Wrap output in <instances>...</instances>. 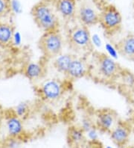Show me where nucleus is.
<instances>
[{"label":"nucleus","mask_w":134,"mask_h":148,"mask_svg":"<svg viewBox=\"0 0 134 148\" xmlns=\"http://www.w3.org/2000/svg\"><path fill=\"white\" fill-rule=\"evenodd\" d=\"M31 14L34 23L44 32L58 31L60 27L59 16L52 4L40 1L33 6Z\"/></svg>","instance_id":"nucleus-1"},{"label":"nucleus","mask_w":134,"mask_h":148,"mask_svg":"<svg viewBox=\"0 0 134 148\" xmlns=\"http://www.w3.org/2000/svg\"><path fill=\"white\" fill-rule=\"evenodd\" d=\"M69 47L77 52L86 53L93 49L91 43V33L88 27L83 25H75L68 32Z\"/></svg>","instance_id":"nucleus-2"},{"label":"nucleus","mask_w":134,"mask_h":148,"mask_svg":"<svg viewBox=\"0 0 134 148\" xmlns=\"http://www.w3.org/2000/svg\"><path fill=\"white\" fill-rule=\"evenodd\" d=\"M99 23L108 34H113L122 28V16L113 4L104 6L100 10Z\"/></svg>","instance_id":"nucleus-3"},{"label":"nucleus","mask_w":134,"mask_h":148,"mask_svg":"<svg viewBox=\"0 0 134 148\" xmlns=\"http://www.w3.org/2000/svg\"><path fill=\"white\" fill-rule=\"evenodd\" d=\"M39 48L48 58H55L62 53L64 40L59 31L44 32L39 40Z\"/></svg>","instance_id":"nucleus-4"},{"label":"nucleus","mask_w":134,"mask_h":148,"mask_svg":"<svg viewBox=\"0 0 134 148\" xmlns=\"http://www.w3.org/2000/svg\"><path fill=\"white\" fill-rule=\"evenodd\" d=\"M95 67L98 75L103 80H113L118 78L122 71L116 60L107 54H98L95 58Z\"/></svg>","instance_id":"nucleus-5"},{"label":"nucleus","mask_w":134,"mask_h":148,"mask_svg":"<svg viewBox=\"0 0 134 148\" xmlns=\"http://www.w3.org/2000/svg\"><path fill=\"white\" fill-rule=\"evenodd\" d=\"M65 91L63 82L56 79H50L43 82L38 88L39 97L47 102H55L62 97Z\"/></svg>","instance_id":"nucleus-6"},{"label":"nucleus","mask_w":134,"mask_h":148,"mask_svg":"<svg viewBox=\"0 0 134 148\" xmlns=\"http://www.w3.org/2000/svg\"><path fill=\"white\" fill-rule=\"evenodd\" d=\"M100 11H98L93 5L88 3H82L78 7L76 18L81 25L91 27L99 23Z\"/></svg>","instance_id":"nucleus-7"},{"label":"nucleus","mask_w":134,"mask_h":148,"mask_svg":"<svg viewBox=\"0 0 134 148\" xmlns=\"http://www.w3.org/2000/svg\"><path fill=\"white\" fill-rule=\"evenodd\" d=\"M118 115L114 110L104 108L98 111L95 124L98 130L104 132H110L117 124Z\"/></svg>","instance_id":"nucleus-8"},{"label":"nucleus","mask_w":134,"mask_h":148,"mask_svg":"<svg viewBox=\"0 0 134 148\" xmlns=\"http://www.w3.org/2000/svg\"><path fill=\"white\" fill-rule=\"evenodd\" d=\"M52 5L58 16H61L63 20L71 21L76 18L77 0H52Z\"/></svg>","instance_id":"nucleus-9"},{"label":"nucleus","mask_w":134,"mask_h":148,"mask_svg":"<svg viewBox=\"0 0 134 148\" xmlns=\"http://www.w3.org/2000/svg\"><path fill=\"white\" fill-rule=\"evenodd\" d=\"M109 133L111 140L115 145L120 147H125L131 138V129L127 123L118 122Z\"/></svg>","instance_id":"nucleus-10"},{"label":"nucleus","mask_w":134,"mask_h":148,"mask_svg":"<svg viewBox=\"0 0 134 148\" xmlns=\"http://www.w3.org/2000/svg\"><path fill=\"white\" fill-rule=\"evenodd\" d=\"M5 125L8 138H20L24 133L23 120L11 111L8 114H5Z\"/></svg>","instance_id":"nucleus-11"},{"label":"nucleus","mask_w":134,"mask_h":148,"mask_svg":"<svg viewBox=\"0 0 134 148\" xmlns=\"http://www.w3.org/2000/svg\"><path fill=\"white\" fill-rule=\"evenodd\" d=\"M89 73V67L86 62L82 58L75 56L66 76L69 79H79L86 76Z\"/></svg>","instance_id":"nucleus-12"},{"label":"nucleus","mask_w":134,"mask_h":148,"mask_svg":"<svg viewBox=\"0 0 134 148\" xmlns=\"http://www.w3.org/2000/svg\"><path fill=\"white\" fill-rule=\"evenodd\" d=\"M24 74L31 81H37L44 76L45 70L44 65L39 62H29L24 67Z\"/></svg>","instance_id":"nucleus-13"},{"label":"nucleus","mask_w":134,"mask_h":148,"mask_svg":"<svg viewBox=\"0 0 134 148\" xmlns=\"http://www.w3.org/2000/svg\"><path fill=\"white\" fill-rule=\"evenodd\" d=\"M75 56L70 53H61L54 58L53 66L57 72L66 75Z\"/></svg>","instance_id":"nucleus-14"},{"label":"nucleus","mask_w":134,"mask_h":148,"mask_svg":"<svg viewBox=\"0 0 134 148\" xmlns=\"http://www.w3.org/2000/svg\"><path fill=\"white\" fill-rule=\"evenodd\" d=\"M119 53L126 58H134V35L127 34L117 44Z\"/></svg>","instance_id":"nucleus-15"},{"label":"nucleus","mask_w":134,"mask_h":148,"mask_svg":"<svg viewBox=\"0 0 134 148\" xmlns=\"http://www.w3.org/2000/svg\"><path fill=\"white\" fill-rule=\"evenodd\" d=\"M15 32L14 27L10 23H0V46L7 47L11 45L12 38Z\"/></svg>","instance_id":"nucleus-16"},{"label":"nucleus","mask_w":134,"mask_h":148,"mask_svg":"<svg viewBox=\"0 0 134 148\" xmlns=\"http://www.w3.org/2000/svg\"><path fill=\"white\" fill-rule=\"evenodd\" d=\"M86 139V134L80 127L73 126L69 128L68 141L71 145L80 146L84 144Z\"/></svg>","instance_id":"nucleus-17"},{"label":"nucleus","mask_w":134,"mask_h":148,"mask_svg":"<svg viewBox=\"0 0 134 148\" xmlns=\"http://www.w3.org/2000/svg\"><path fill=\"white\" fill-rule=\"evenodd\" d=\"M12 112L17 117L24 120L30 115L31 112V106L29 102H21L12 109Z\"/></svg>","instance_id":"nucleus-18"},{"label":"nucleus","mask_w":134,"mask_h":148,"mask_svg":"<svg viewBox=\"0 0 134 148\" xmlns=\"http://www.w3.org/2000/svg\"><path fill=\"white\" fill-rule=\"evenodd\" d=\"M118 79L122 85L127 89H134V73L127 70H122Z\"/></svg>","instance_id":"nucleus-19"},{"label":"nucleus","mask_w":134,"mask_h":148,"mask_svg":"<svg viewBox=\"0 0 134 148\" xmlns=\"http://www.w3.org/2000/svg\"><path fill=\"white\" fill-rule=\"evenodd\" d=\"M104 49L106 51V53L109 57L112 58L114 60H117L119 56V51L118 49L117 46L113 45L112 43H106L104 44Z\"/></svg>","instance_id":"nucleus-20"},{"label":"nucleus","mask_w":134,"mask_h":148,"mask_svg":"<svg viewBox=\"0 0 134 148\" xmlns=\"http://www.w3.org/2000/svg\"><path fill=\"white\" fill-rule=\"evenodd\" d=\"M100 130H98L96 127H93L92 129L85 132L86 134V138L88 141L92 143L98 142L99 138H100Z\"/></svg>","instance_id":"nucleus-21"},{"label":"nucleus","mask_w":134,"mask_h":148,"mask_svg":"<svg viewBox=\"0 0 134 148\" xmlns=\"http://www.w3.org/2000/svg\"><path fill=\"white\" fill-rule=\"evenodd\" d=\"M11 11V0H0V18L5 17Z\"/></svg>","instance_id":"nucleus-22"},{"label":"nucleus","mask_w":134,"mask_h":148,"mask_svg":"<svg viewBox=\"0 0 134 148\" xmlns=\"http://www.w3.org/2000/svg\"><path fill=\"white\" fill-rule=\"evenodd\" d=\"M95 126V122H93L89 117H84L81 120V122H80L79 127L82 129L84 132H86Z\"/></svg>","instance_id":"nucleus-23"},{"label":"nucleus","mask_w":134,"mask_h":148,"mask_svg":"<svg viewBox=\"0 0 134 148\" xmlns=\"http://www.w3.org/2000/svg\"><path fill=\"white\" fill-rule=\"evenodd\" d=\"M22 142L20 138H8L5 142V148H21Z\"/></svg>","instance_id":"nucleus-24"},{"label":"nucleus","mask_w":134,"mask_h":148,"mask_svg":"<svg viewBox=\"0 0 134 148\" xmlns=\"http://www.w3.org/2000/svg\"><path fill=\"white\" fill-rule=\"evenodd\" d=\"M91 43L93 49L94 48H96V49L101 48L103 47V44H104L101 36L97 33L91 34Z\"/></svg>","instance_id":"nucleus-25"},{"label":"nucleus","mask_w":134,"mask_h":148,"mask_svg":"<svg viewBox=\"0 0 134 148\" xmlns=\"http://www.w3.org/2000/svg\"><path fill=\"white\" fill-rule=\"evenodd\" d=\"M22 42V37L20 32L15 31L14 33L12 38V43L11 46H14L15 47H19L21 46Z\"/></svg>","instance_id":"nucleus-26"},{"label":"nucleus","mask_w":134,"mask_h":148,"mask_svg":"<svg viewBox=\"0 0 134 148\" xmlns=\"http://www.w3.org/2000/svg\"><path fill=\"white\" fill-rule=\"evenodd\" d=\"M21 5L20 2L16 0H11V11L16 14H20L21 12Z\"/></svg>","instance_id":"nucleus-27"},{"label":"nucleus","mask_w":134,"mask_h":148,"mask_svg":"<svg viewBox=\"0 0 134 148\" xmlns=\"http://www.w3.org/2000/svg\"><path fill=\"white\" fill-rule=\"evenodd\" d=\"M112 1H113V0H95L96 5L98 7L100 8L101 9L102 8H104V6L111 4L110 2H112Z\"/></svg>","instance_id":"nucleus-28"},{"label":"nucleus","mask_w":134,"mask_h":148,"mask_svg":"<svg viewBox=\"0 0 134 148\" xmlns=\"http://www.w3.org/2000/svg\"><path fill=\"white\" fill-rule=\"evenodd\" d=\"M4 119H5V114H4V112H3V113H2V114H0V127H1V126H2Z\"/></svg>","instance_id":"nucleus-29"},{"label":"nucleus","mask_w":134,"mask_h":148,"mask_svg":"<svg viewBox=\"0 0 134 148\" xmlns=\"http://www.w3.org/2000/svg\"><path fill=\"white\" fill-rule=\"evenodd\" d=\"M124 148H134V145H131V146L125 147Z\"/></svg>","instance_id":"nucleus-30"},{"label":"nucleus","mask_w":134,"mask_h":148,"mask_svg":"<svg viewBox=\"0 0 134 148\" xmlns=\"http://www.w3.org/2000/svg\"><path fill=\"white\" fill-rule=\"evenodd\" d=\"M104 148H115V147H113L110 146V145H107V146H106Z\"/></svg>","instance_id":"nucleus-31"},{"label":"nucleus","mask_w":134,"mask_h":148,"mask_svg":"<svg viewBox=\"0 0 134 148\" xmlns=\"http://www.w3.org/2000/svg\"><path fill=\"white\" fill-rule=\"evenodd\" d=\"M3 110H2V107L0 106V114H2V113H3Z\"/></svg>","instance_id":"nucleus-32"}]
</instances>
